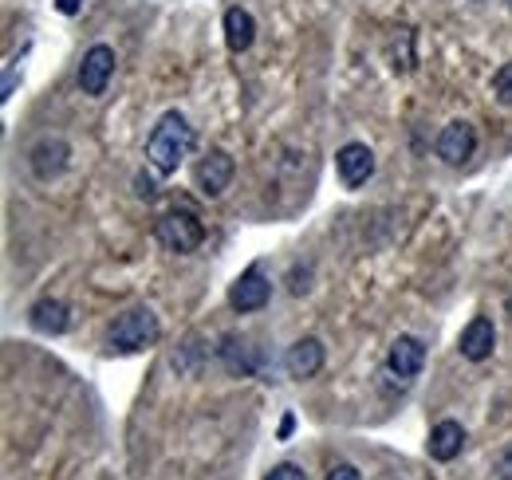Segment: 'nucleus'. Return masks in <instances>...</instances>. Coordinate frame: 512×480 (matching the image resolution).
Here are the masks:
<instances>
[{
  "mask_svg": "<svg viewBox=\"0 0 512 480\" xmlns=\"http://www.w3.org/2000/svg\"><path fill=\"white\" fill-rule=\"evenodd\" d=\"M193 150V126L186 122L182 111H166L158 126L150 130V138H146V162L154 166V174H162V178H170V174H178V166H182V158Z\"/></svg>",
  "mask_w": 512,
  "mask_h": 480,
  "instance_id": "obj_1",
  "label": "nucleus"
},
{
  "mask_svg": "<svg viewBox=\"0 0 512 480\" xmlns=\"http://www.w3.org/2000/svg\"><path fill=\"white\" fill-rule=\"evenodd\" d=\"M158 339H162V323L150 307H130L127 315H119L111 323V335H107L111 351H119V355H138V351L154 347Z\"/></svg>",
  "mask_w": 512,
  "mask_h": 480,
  "instance_id": "obj_2",
  "label": "nucleus"
},
{
  "mask_svg": "<svg viewBox=\"0 0 512 480\" xmlns=\"http://www.w3.org/2000/svg\"><path fill=\"white\" fill-rule=\"evenodd\" d=\"M154 237H158V244H162L166 252L186 256V252H193V248H201V240H205V225L193 217L190 209H174V213L158 217Z\"/></svg>",
  "mask_w": 512,
  "mask_h": 480,
  "instance_id": "obj_3",
  "label": "nucleus"
},
{
  "mask_svg": "<svg viewBox=\"0 0 512 480\" xmlns=\"http://www.w3.org/2000/svg\"><path fill=\"white\" fill-rule=\"evenodd\" d=\"M111 75H115V48L95 44V48L83 56V63H79V91L91 95V99H99V95L107 91Z\"/></svg>",
  "mask_w": 512,
  "mask_h": 480,
  "instance_id": "obj_4",
  "label": "nucleus"
},
{
  "mask_svg": "<svg viewBox=\"0 0 512 480\" xmlns=\"http://www.w3.org/2000/svg\"><path fill=\"white\" fill-rule=\"evenodd\" d=\"M434 150H438V158H442L446 166H461V162H469V158H473V150H477V130H473V122L453 119L449 126H442V134H438Z\"/></svg>",
  "mask_w": 512,
  "mask_h": 480,
  "instance_id": "obj_5",
  "label": "nucleus"
},
{
  "mask_svg": "<svg viewBox=\"0 0 512 480\" xmlns=\"http://www.w3.org/2000/svg\"><path fill=\"white\" fill-rule=\"evenodd\" d=\"M67 162H71V146H67L64 138H56V134L40 138V142L28 150V166H32V174L40 181L60 178L67 170Z\"/></svg>",
  "mask_w": 512,
  "mask_h": 480,
  "instance_id": "obj_6",
  "label": "nucleus"
},
{
  "mask_svg": "<svg viewBox=\"0 0 512 480\" xmlns=\"http://www.w3.org/2000/svg\"><path fill=\"white\" fill-rule=\"evenodd\" d=\"M233 174H237V166H233V158H229L225 150H209V154L197 162V170H193L197 189H201L205 197H221V193L233 185Z\"/></svg>",
  "mask_w": 512,
  "mask_h": 480,
  "instance_id": "obj_7",
  "label": "nucleus"
},
{
  "mask_svg": "<svg viewBox=\"0 0 512 480\" xmlns=\"http://www.w3.org/2000/svg\"><path fill=\"white\" fill-rule=\"evenodd\" d=\"M426 366V347L414 339V335H398L390 343V355H386V370L398 378V382H414Z\"/></svg>",
  "mask_w": 512,
  "mask_h": 480,
  "instance_id": "obj_8",
  "label": "nucleus"
},
{
  "mask_svg": "<svg viewBox=\"0 0 512 480\" xmlns=\"http://www.w3.org/2000/svg\"><path fill=\"white\" fill-rule=\"evenodd\" d=\"M335 170H339V181L347 189H359L367 185L371 174H375V154L363 146V142H347L339 154H335Z\"/></svg>",
  "mask_w": 512,
  "mask_h": 480,
  "instance_id": "obj_9",
  "label": "nucleus"
},
{
  "mask_svg": "<svg viewBox=\"0 0 512 480\" xmlns=\"http://www.w3.org/2000/svg\"><path fill=\"white\" fill-rule=\"evenodd\" d=\"M493 347H497V327H493V319H489V315L469 319V323H465V331H461V339H457L461 359L485 362L489 355H493Z\"/></svg>",
  "mask_w": 512,
  "mask_h": 480,
  "instance_id": "obj_10",
  "label": "nucleus"
},
{
  "mask_svg": "<svg viewBox=\"0 0 512 480\" xmlns=\"http://www.w3.org/2000/svg\"><path fill=\"white\" fill-rule=\"evenodd\" d=\"M268 300H272V284H268L256 268L241 272V276H237V284L229 288V307H233V311H241V315H245V311H260Z\"/></svg>",
  "mask_w": 512,
  "mask_h": 480,
  "instance_id": "obj_11",
  "label": "nucleus"
},
{
  "mask_svg": "<svg viewBox=\"0 0 512 480\" xmlns=\"http://www.w3.org/2000/svg\"><path fill=\"white\" fill-rule=\"evenodd\" d=\"M28 323L40 335H64L71 327V307L64 300H36L28 307Z\"/></svg>",
  "mask_w": 512,
  "mask_h": 480,
  "instance_id": "obj_12",
  "label": "nucleus"
},
{
  "mask_svg": "<svg viewBox=\"0 0 512 480\" xmlns=\"http://www.w3.org/2000/svg\"><path fill=\"white\" fill-rule=\"evenodd\" d=\"M284 366H288L292 378H316V374L323 370V343L320 339H312V335L300 339V343H292Z\"/></svg>",
  "mask_w": 512,
  "mask_h": 480,
  "instance_id": "obj_13",
  "label": "nucleus"
},
{
  "mask_svg": "<svg viewBox=\"0 0 512 480\" xmlns=\"http://www.w3.org/2000/svg\"><path fill=\"white\" fill-rule=\"evenodd\" d=\"M461 445H465V429L457 425V421H438L434 429H430V441H426V453L434 457V461H453L457 453H461Z\"/></svg>",
  "mask_w": 512,
  "mask_h": 480,
  "instance_id": "obj_14",
  "label": "nucleus"
},
{
  "mask_svg": "<svg viewBox=\"0 0 512 480\" xmlns=\"http://www.w3.org/2000/svg\"><path fill=\"white\" fill-rule=\"evenodd\" d=\"M256 40V20L253 12H245V8H229L225 12V44H229V52H249Z\"/></svg>",
  "mask_w": 512,
  "mask_h": 480,
  "instance_id": "obj_15",
  "label": "nucleus"
},
{
  "mask_svg": "<svg viewBox=\"0 0 512 480\" xmlns=\"http://www.w3.org/2000/svg\"><path fill=\"white\" fill-rule=\"evenodd\" d=\"M217 351H221V362H225L233 374H253V370H256L253 347H249L245 339H237V335H225Z\"/></svg>",
  "mask_w": 512,
  "mask_h": 480,
  "instance_id": "obj_16",
  "label": "nucleus"
},
{
  "mask_svg": "<svg viewBox=\"0 0 512 480\" xmlns=\"http://www.w3.org/2000/svg\"><path fill=\"white\" fill-rule=\"evenodd\" d=\"M493 95H497L505 107H512V63L497 67V75H493Z\"/></svg>",
  "mask_w": 512,
  "mask_h": 480,
  "instance_id": "obj_17",
  "label": "nucleus"
},
{
  "mask_svg": "<svg viewBox=\"0 0 512 480\" xmlns=\"http://www.w3.org/2000/svg\"><path fill=\"white\" fill-rule=\"evenodd\" d=\"M264 480H308V473H304L300 465H288V461H284V465H276L272 473H264Z\"/></svg>",
  "mask_w": 512,
  "mask_h": 480,
  "instance_id": "obj_18",
  "label": "nucleus"
},
{
  "mask_svg": "<svg viewBox=\"0 0 512 480\" xmlns=\"http://www.w3.org/2000/svg\"><path fill=\"white\" fill-rule=\"evenodd\" d=\"M327 480H363V477H359V469H355V465H335V469L327 473Z\"/></svg>",
  "mask_w": 512,
  "mask_h": 480,
  "instance_id": "obj_19",
  "label": "nucleus"
},
{
  "mask_svg": "<svg viewBox=\"0 0 512 480\" xmlns=\"http://www.w3.org/2000/svg\"><path fill=\"white\" fill-rule=\"evenodd\" d=\"M497 473H501V480H512V449H505L497 457Z\"/></svg>",
  "mask_w": 512,
  "mask_h": 480,
  "instance_id": "obj_20",
  "label": "nucleus"
},
{
  "mask_svg": "<svg viewBox=\"0 0 512 480\" xmlns=\"http://www.w3.org/2000/svg\"><path fill=\"white\" fill-rule=\"evenodd\" d=\"M12 91H16V67H8V71H4V87H0V99H12Z\"/></svg>",
  "mask_w": 512,
  "mask_h": 480,
  "instance_id": "obj_21",
  "label": "nucleus"
},
{
  "mask_svg": "<svg viewBox=\"0 0 512 480\" xmlns=\"http://www.w3.org/2000/svg\"><path fill=\"white\" fill-rule=\"evenodd\" d=\"M158 189H154V181L146 178V174H138V197H154Z\"/></svg>",
  "mask_w": 512,
  "mask_h": 480,
  "instance_id": "obj_22",
  "label": "nucleus"
},
{
  "mask_svg": "<svg viewBox=\"0 0 512 480\" xmlns=\"http://www.w3.org/2000/svg\"><path fill=\"white\" fill-rule=\"evenodd\" d=\"M56 8H60L64 16H75V12L83 8V0H56Z\"/></svg>",
  "mask_w": 512,
  "mask_h": 480,
  "instance_id": "obj_23",
  "label": "nucleus"
},
{
  "mask_svg": "<svg viewBox=\"0 0 512 480\" xmlns=\"http://www.w3.org/2000/svg\"><path fill=\"white\" fill-rule=\"evenodd\" d=\"M509 8H512V0H509Z\"/></svg>",
  "mask_w": 512,
  "mask_h": 480,
  "instance_id": "obj_24",
  "label": "nucleus"
}]
</instances>
